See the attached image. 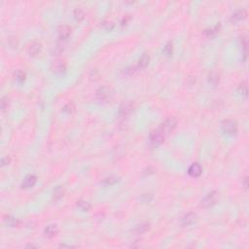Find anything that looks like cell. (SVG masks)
Wrapping results in <instances>:
<instances>
[{"label": "cell", "mask_w": 249, "mask_h": 249, "mask_svg": "<svg viewBox=\"0 0 249 249\" xmlns=\"http://www.w3.org/2000/svg\"><path fill=\"white\" fill-rule=\"evenodd\" d=\"M246 12L244 10H238L237 12H235L231 17V20L232 21H235V22H237V21H242L243 19L246 18Z\"/></svg>", "instance_id": "7c38bea8"}, {"label": "cell", "mask_w": 249, "mask_h": 249, "mask_svg": "<svg viewBox=\"0 0 249 249\" xmlns=\"http://www.w3.org/2000/svg\"><path fill=\"white\" fill-rule=\"evenodd\" d=\"M148 229H149V225L144 224V225H139L136 228V231L138 232V233H145Z\"/></svg>", "instance_id": "d4e9b609"}, {"label": "cell", "mask_w": 249, "mask_h": 249, "mask_svg": "<svg viewBox=\"0 0 249 249\" xmlns=\"http://www.w3.org/2000/svg\"><path fill=\"white\" fill-rule=\"evenodd\" d=\"M197 220V215L193 212L187 213L186 215L183 216V218L181 219V225L182 226H190L192 224H194Z\"/></svg>", "instance_id": "9c48e42d"}, {"label": "cell", "mask_w": 249, "mask_h": 249, "mask_svg": "<svg viewBox=\"0 0 249 249\" xmlns=\"http://www.w3.org/2000/svg\"><path fill=\"white\" fill-rule=\"evenodd\" d=\"M164 138H165V136L159 129L156 130V131H153L150 133V136H149L150 143L153 146H158V145L162 144V143L164 141Z\"/></svg>", "instance_id": "277c9868"}, {"label": "cell", "mask_w": 249, "mask_h": 249, "mask_svg": "<svg viewBox=\"0 0 249 249\" xmlns=\"http://www.w3.org/2000/svg\"><path fill=\"white\" fill-rule=\"evenodd\" d=\"M74 18L76 19L77 21H82L83 19L85 18V13L84 11H83L82 9L80 8H77V9H75L74 10Z\"/></svg>", "instance_id": "d6986e66"}, {"label": "cell", "mask_w": 249, "mask_h": 249, "mask_svg": "<svg viewBox=\"0 0 249 249\" xmlns=\"http://www.w3.org/2000/svg\"><path fill=\"white\" fill-rule=\"evenodd\" d=\"M37 181V177L33 174H30V175H27L24 181H22L21 183V188L22 189H28V188H31L35 185Z\"/></svg>", "instance_id": "ba28073f"}, {"label": "cell", "mask_w": 249, "mask_h": 249, "mask_svg": "<svg viewBox=\"0 0 249 249\" xmlns=\"http://www.w3.org/2000/svg\"><path fill=\"white\" fill-rule=\"evenodd\" d=\"M77 206L82 210V211H89L90 209V202L86 201H79L77 203Z\"/></svg>", "instance_id": "ac0fdd59"}, {"label": "cell", "mask_w": 249, "mask_h": 249, "mask_svg": "<svg viewBox=\"0 0 249 249\" xmlns=\"http://www.w3.org/2000/svg\"><path fill=\"white\" fill-rule=\"evenodd\" d=\"M8 105H9V100H8V97H3L1 99V109L4 111L8 108Z\"/></svg>", "instance_id": "484cf974"}, {"label": "cell", "mask_w": 249, "mask_h": 249, "mask_svg": "<svg viewBox=\"0 0 249 249\" xmlns=\"http://www.w3.org/2000/svg\"><path fill=\"white\" fill-rule=\"evenodd\" d=\"M71 34V28L68 25H62L58 28V38L60 40H66Z\"/></svg>", "instance_id": "30bf717a"}, {"label": "cell", "mask_w": 249, "mask_h": 249, "mask_svg": "<svg viewBox=\"0 0 249 249\" xmlns=\"http://www.w3.org/2000/svg\"><path fill=\"white\" fill-rule=\"evenodd\" d=\"M5 223L7 226H9V227H16V226L18 225V220L16 219V218L9 216V217L5 218Z\"/></svg>", "instance_id": "ffe728a7"}, {"label": "cell", "mask_w": 249, "mask_h": 249, "mask_svg": "<svg viewBox=\"0 0 249 249\" xmlns=\"http://www.w3.org/2000/svg\"><path fill=\"white\" fill-rule=\"evenodd\" d=\"M247 186H248V185H247V178H245V179H244V187L247 188Z\"/></svg>", "instance_id": "f546056e"}, {"label": "cell", "mask_w": 249, "mask_h": 249, "mask_svg": "<svg viewBox=\"0 0 249 249\" xmlns=\"http://www.w3.org/2000/svg\"><path fill=\"white\" fill-rule=\"evenodd\" d=\"M52 69H53V71H54L55 73L60 74V73H62V72L65 71L66 65L62 62H55L54 63H53V65H52Z\"/></svg>", "instance_id": "8fae6325"}, {"label": "cell", "mask_w": 249, "mask_h": 249, "mask_svg": "<svg viewBox=\"0 0 249 249\" xmlns=\"http://www.w3.org/2000/svg\"><path fill=\"white\" fill-rule=\"evenodd\" d=\"M176 125H177V122L174 118H168L164 121V122L161 125V127H159V130L163 132V134L164 135L165 137L169 135L171 133V131H173L176 127Z\"/></svg>", "instance_id": "7a4b0ae2"}, {"label": "cell", "mask_w": 249, "mask_h": 249, "mask_svg": "<svg viewBox=\"0 0 249 249\" xmlns=\"http://www.w3.org/2000/svg\"><path fill=\"white\" fill-rule=\"evenodd\" d=\"M9 163H10V159H9V158H5V159L2 160V165H5V164H9Z\"/></svg>", "instance_id": "f1b7e54d"}, {"label": "cell", "mask_w": 249, "mask_h": 249, "mask_svg": "<svg viewBox=\"0 0 249 249\" xmlns=\"http://www.w3.org/2000/svg\"><path fill=\"white\" fill-rule=\"evenodd\" d=\"M131 111H132V104L131 102H124L120 107L119 116L121 118H126L131 114Z\"/></svg>", "instance_id": "8992f818"}, {"label": "cell", "mask_w": 249, "mask_h": 249, "mask_svg": "<svg viewBox=\"0 0 249 249\" xmlns=\"http://www.w3.org/2000/svg\"><path fill=\"white\" fill-rule=\"evenodd\" d=\"M118 181H119V177H117V176H110V177L105 178L103 180L102 183L105 184V185H107V186H111V185L116 184Z\"/></svg>", "instance_id": "e0dca14e"}, {"label": "cell", "mask_w": 249, "mask_h": 249, "mask_svg": "<svg viewBox=\"0 0 249 249\" xmlns=\"http://www.w3.org/2000/svg\"><path fill=\"white\" fill-rule=\"evenodd\" d=\"M95 96L99 101H106L110 97V90L106 87H101L96 90Z\"/></svg>", "instance_id": "5b68a950"}, {"label": "cell", "mask_w": 249, "mask_h": 249, "mask_svg": "<svg viewBox=\"0 0 249 249\" xmlns=\"http://www.w3.org/2000/svg\"><path fill=\"white\" fill-rule=\"evenodd\" d=\"M218 198H219V196H218V193L216 191L211 192L201 201V206L203 208H208L210 206H212L217 202Z\"/></svg>", "instance_id": "3957f363"}, {"label": "cell", "mask_w": 249, "mask_h": 249, "mask_svg": "<svg viewBox=\"0 0 249 249\" xmlns=\"http://www.w3.org/2000/svg\"><path fill=\"white\" fill-rule=\"evenodd\" d=\"M149 63V56L147 54H144L139 59V62H138V67L140 69H144L147 67Z\"/></svg>", "instance_id": "9a60e30c"}, {"label": "cell", "mask_w": 249, "mask_h": 249, "mask_svg": "<svg viewBox=\"0 0 249 249\" xmlns=\"http://www.w3.org/2000/svg\"><path fill=\"white\" fill-rule=\"evenodd\" d=\"M58 227L56 225H50L48 226V227L45 229L44 233H45V236H46L47 237H54L57 233H58Z\"/></svg>", "instance_id": "5bb4252c"}, {"label": "cell", "mask_w": 249, "mask_h": 249, "mask_svg": "<svg viewBox=\"0 0 249 249\" xmlns=\"http://www.w3.org/2000/svg\"><path fill=\"white\" fill-rule=\"evenodd\" d=\"M218 25H216L215 27L213 28H209V29H206L205 31V34L207 36V37H213L216 35V33L218 32Z\"/></svg>", "instance_id": "7402d4cb"}, {"label": "cell", "mask_w": 249, "mask_h": 249, "mask_svg": "<svg viewBox=\"0 0 249 249\" xmlns=\"http://www.w3.org/2000/svg\"><path fill=\"white\" fill-rule=\"evenodd\" d=\"M40 51H41V44L38 42H32L28 48V53L30 56H36L37 54H39Z\"/></svg>", "instance_id": "4fadbf2b"}, {"label": "cell", "mask_w": 249, "mask_h": 249, "mask_svg": "<svg viewBox=\"0 0 249 249\" xmlns=\"http://www.w3.org/2000/svg\"><path fill=\"white\" fill-rule=\"evenodd\" d=\"M164 54L168 57H170L172 55V43L171 42H168L165 45V47L164 49Z\"/></svg>", "instance_id": "603a6c76"}, {"label": "cell", "mask_w": 249, "mask_h": 249, "mask_svg": "<svg viewBox=\"0 0 249 249\" xmlns=\"http://www.w3.org/2000/svg\"><path fill=\"white\" fill-rule=\"evenodd\" d=\"M209 83H211L213 86H216L218 83H219V76H218L215 72L209 74Z\"/></svg>", "instance_id": "44dd1931"}, {"label": "cell", "mask_w": 249, "mask_h": 249, "mask_svg": "<svg viewBox=\"0 0 249 249\" xmlns=\"http://www.w3.org/2000/svg\"><path fill=\"white\" fill-rule=\"evenodd\" d=\"M63 194H64V189H63V187L62 186H58L57 187L55 191H54V199L56 201L59 200V199H62L63 197Z\"/></svg>", "instance_id": "2e32d148"}, {"label": "cell", "mask_w": 249, "mask_h": 249, "mask_svg": "<svg viewBox=\"0 0 249 249\" xmlns=\"http://www.w3.org/2000/svg\"><path fill=\"white\" fill-rule=\"evenodd\" d=\"M74 110V104L72 102L68 103V104H66L65 106L63 107V111L66 112V113H71L72 111Z\"/></svg>", "instance_id": "4316f807"}, {"label": "cell", "mask_w": 249, "mask_h": 249, "mask_svg": "<svg viewBox=\"0 0 249 249\" xmlns=\"http://www.w3.org/2000/svg\"><path fill=\"white\" fill-rule=\"evenodd\" d=\"M221 129L226 134L230 135V136H233V135H236L237 132V125L233 120L227 119V120H224L222 122Z\"/></svg>", "instance_id": "6da1fadb"}, {"label": "cell", "mask_w": 249, "mask_h": 249, "mask_svg": "<svg viewBox=\"0 0 249 249\" xmlns=\"http://www.w3.org/2000/svg\"><path fill=\"white\" fill-rule=\"evenodd\" d=\"M16 79H17L18 82L22 83V82L25 80V74L22 72V71H21V70L17 71V73H16Z\"/></svg>", "instance_id": "cb8c5ba5"}, {"label": "cell", "mask_w": 249, "mask_h": 249, "mask_svg": "<svg viewBox=\"0 0 249 249\" xmlns=\"http://www.w3.org/2000/svg\"><path fill=\"white\" fill-rule=\"evenodd\" d=\"M201 172H202V168L201 167V164L198 163H195V164H191L189 169H188V174L192 177H195V178L201 176Z\"/></svg>", "instance_id": "52a82bcc"}, {"label": "cell", "mask_w": 249, "mask_h": 249, "mask_svg": "<svg viewBox=\"0 0 249 249\" xmlns=\"http://www.w3.org/2000/svg\"><path fill=\"white\" fill-rule=\"evenodd\" d=\"M240 90H241V94H243L244 95H246V94H247V86H246V83H243L242 85H240Z\"/></svg>", "instance_id": "83f0119b"}]
</instances>
